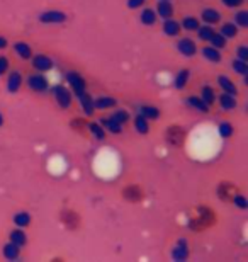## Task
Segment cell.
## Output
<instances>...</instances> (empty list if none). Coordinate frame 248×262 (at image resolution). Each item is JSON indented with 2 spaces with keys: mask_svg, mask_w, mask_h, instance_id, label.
I'll return each mask as SVG.
<instances>
[{
  "mask_svg": "<svg viewBox=\"0 0 248 262\" xmlns=\"http://www.w3.org/2000/svg\"><path fill=\"white\" fill-rule=\"evenodd\" d=\"M216 223V213L209 206H197V216L189 220V228L194 232H202Z\"/></svg>",
  "mask_w": 248,
  "mask_h": 262,
  "instance_id": "obj_1",
  "label": "cell"
},
{
  "mask_svg": "<svg viewBox=\"0 0 248 262\" xmlns=\"http://www.w3.org/2000/svg\"><path fill=\"white\" fill-rule=\"evenodd\" d=\"M186 138H187V133L181 124H170L165 131L167 143L170 146H173V148H181V146H184Z\"/></svg>",
  "mask_w": 248,
  "mask_h": 262,
  "instance_id": "obj_2",
  "label": "cell"
},
{
  "mask_svg": "<svg viewBox=\"0 0 248 262\" xmlns=\"http://www.w3.org/2000/svg\"><path fill=\"white\" fill-rule=\"evenodd\" d=\"M53 97H55L56 104L61 109H68L72 106V102H73L72 91L68 87H65V85H55V87H53Z\"/></svg>",
  "mask_w": 248,
  "mask_h": 262,
  "instance_id": "obj_3",
  "label": "cell"
},
{
  "mask_svg": "<svg viewBox=\"0 0 248 262\" xmlns=\"http://www.w3.org/2000/svg\"><path fill=\"white\" fill-rule=\"evenodd\" d=\"M66 82H68V85H70L72 92L75 94L77 97L82 96L83 92H87V82H85V78L80 75V73L68 72L66 73Z\"/></svg>",
  "mask_w": 248,
  "mask_h": 262,
  "instance_id": "obj_4",
  "label": "cell"
},
{
  "mask_svg": "<svg viewBox=\"0 0 248 262\" xmlns=\"http://www.w3.org/2000/svg\"><path fill=\"white\" fill-rule=\"evenodd\" d=\"M26 83H28V87L31 89L33 92H46L50 87V82L48 78L44 77V73H31V75L28 77V80H26Z\"/></svg>",
  "mask_w": 248,
  "mask_h": 262,
  "instance_id": "obj_5",
  "label": "cell"
},
{
  "mask_svg": "<svg viewBox=\"0 0 248 262\" xmlns=\"http://www.w3.org/2000/svg\"><path fill=\"white\" fill-rule=\"evenodd\" d=\"M60 222L66 230H72L73 232V230L80 227V214L73 211V209H63L60 213Z\"/></svg>",
  "mask_w": 248,
  "mask_h": 262,
  "instance_id": "obj_6",
  "label": "cell"
},
{
  "mask_svg": "<svg viewBox=\"0 0 248 262\" xmlns=\"http://www.w3.org/2000/svg\"><path fill=\"white\" fill-rule=\"evenodd\" d=\"M121 196L128 203H140V201H143L145 191H143V187L138 184H131V186H126L124 189L121 191Z\"/></svg>",
  "mask_w": 248,
  "mask_h": 262,
  "instance_id": "obj_7",
  "label": "cell"
},
{
  "mask_svg": "<svg viewBox=\"0 0 248 262\" xmlns=\"http://www.w3.org/2000/svg\"><path fill=\"white\" fill-rule=\"evenodd\" d=\"M238 192L240 189L235 184H231V182H221L218 189H216V194L224 203H231V199L235 198V194H238Z\"/></svg>",
  "mask_w": 248,
  "mask_h": 262,
  "instance_id": "obj_8",
  "label": "cell"
},
{
  "mask_svg": "<svg viewBox=\"0 0 248 262\" xmlns=\"http://www.w3.org/2000/svg\"><path fill=\"white\" fill-rule=\"evenodd\" d=\"M177 50L181 55L191 58V56H194L197 53V45H196V41L191 39V38H181L177 41Z\"/></svg>",
  "mask_w": 248,
  "mask_h": 262,
  "instance_id": "obj_9",
  "label": "cell"
},
{
  "mask_svg": "<svg viewBox=\"0 0 248 262\" xmlns=\"http://www.w3.org/2000/svg\"><path fill=\"white\" fill-rule=\"evenodd\" d=\"M66 20V14L61 10H48L39 15V23L43 24H61Z\"/></svg>",
  "mask_w": 248,
  "mask_h": 262,
  "instance_id": "obj_10",
  "label": "cell"
},
{
  "mask_svg": "<svg viewBox=\"0 0 248 262\" xmlns=\"http://www.w3.org/2000/svg\"><path fill=\"white\" fill-rule=\"evenodd\" d=\"M216 101H218L219 107L224 109V111H235L238 107V101H236V96L228 92H221L219 96H216Z\"/></svg>",
  "mask_w": 248,
  "mask_h": 262,
  "instance_id": "obj_11",
  "label": "cell"
},
{
  "mask_svg": "<svg viewBox=\"0 0 248 262\" xmlns=\"http://www.w3.org/2000/svg\"><path fill=\"white\" fill-rule=\"evenodd\" d=\"M31 61H33V67L34 70L38 72H50L53 68V60L50 58L48 55H33V58H31Z\"/></svg>",
  "mask_w": 248,
  "mask_h": 262,
  "instance_id": "obj_12",
  "label": "cell"
},
{
  "mask_svg": "<svg viewBox=\"0 0 248 262\" xmlns=\"http://www.w3.org/2000/svg\"><path fill=\"white\" fill-rule=\"evenodd\" d=\"M155 12H156L158 17L163 19V20L173 17V5H172V0H158Z\"/></svg>",
  "mask_w": 248,
  "mask_h": 262,
  "instance_id": "obj_13",
  "label": "cell"
},
{
  "mask_svg": "<svg viewBox=\"0 0 248 262\" xmlns=\"http://www.w3.org/2000/svg\"><path fill=\"white\" fill-rule=\"evenodd\" d=\"M181 29H182L181 23H178V20H175L173 17L163 20V26H162L163 34L170 36V38H177V36L181 34Z\"/></svg>",
  "mask_w": 248,
  "mask_h": 262,
  "instance_id": "obj_14",
  "label": "cell"
},
{
  "mask_svg": "<svg viewBox=\"0 0 248 262\" xmlns=\"http://www.w3.org/2000/svg\"><path fill=\"white\" fill-rule=\"evenodd\" d=\"M22 82H24V78H22V75H20V72H17V70L10 72L9 78H7V91L10 94L19 92L20 87H22Z\"/></svg>",
  "mask_w": 248,
  "mask_h": 262,
  "instance_id": "obj_15",
  "label": "cell"
},
{
  "mask_svg": "<svg viewBox=\"0 0 248 262\" xmlns=\"http://www.w3.org/2000/svg\"><path fill=\"white\" fill-rule=\"evenodd\" d=\"M14 53L19 56L20 60L28 61L33 58V50H31V45H28L26 41H17V43H14Z\"/></svg>",
  "mask_w": 248,
  "mask_h": 262,
  "instance_id": "obj_16",
  "label": "cell"
},
{
  "mask_svg": "<svg viewBox=\"0 0 248 262\" xmlns=\"http://www.w3.org/2000/svg\"><path fill=\"white\" fill-rule=\"evenodd\" d=\"M221 17H223V15H221L219 10H216L213 7L204 9L202 14H200V19H202V23L204 24H209V26H214V24L221 23Z\"/></svg>",
  "mask_w": 248,
  "mask_h": 262,
  "instance_id": "obj_17",
  "label": "cell"
},
{
  "mask_svg": "<svg viewBox=\"0 0 248 262\" xmlns=\"http://www.w3.org/2000/svg\"><path fill=\"white\" fill-rule=\"evenodd\" d=\"M200 53H202V56L208 61H211V63H221L223 61V55H221V50L214 48V46H204L202 50H200Z\"/></svg>",
  "mask_w": 248,
  "mask_h": 262,
  "instance_id": "obj_18",
  "label": "cell"
},
{
  "mask_svg": "<svg viewBox=\"0 0 248 262\" xmlns=\"http://www.w3.org/2000/svg\"><path fill=\"white\" fill-rule=\"evenodd\" d=\"M118 106V101L110 96H100L94 99V107L99 109V111H105V109H114Z\"/></svg>",
  "mask_w": 248,
  "mask_h": 262,
  "instance_id": "obj_19",
  "label": "cell"
},
{
  "mask_svg": "<svg viewBox=\"0 0 248 262\" xmlns=\"http://www.w3.org/2000/svg\"><path fill=\"white\" fill-rule=\"evenodd\" d=\"M218 85L223 92H228V94H233V96L238 97V87H236V83L231 80L230 77L226 75H219L218 77Z\"/></svg>",
  "mask_w": 248,
  "mask_h": 262,
  "instance_id": "obj_20",
  "label": "cell"
},
{
  "mask_svg": "<svg viewBox=\"0 0 248 262\" xmlns=\"http://www.w3.org/2000/svg\"><path fill=\"white\" fill-rule=\"evenodd\" d=\"M189 257V245L186 240H178L175 249L172 250V259L173 260H187Z\"/></svg>",
  "mask_w": 248,
  "mask_h": 262,
  "instance_id": "obj_21",
  "label": "cell"
},
{
  "mask_svg": "<svg viewBox=\"0 0 248 262\" xmlns=\"http://www.w3.org/2000/svg\"><path fill=\"white\" fill-rule=\"evenodd\" d=\"M2 255H4V257L7 259V260H17V259L20 257V247L9 240V242L2 247Z\"/></svg>",
  "mask_w": 248,
  "mask_h": 262,
  "instance_id": "obj_22",
  "label": "cell"
},
{
  "mask_svg": "<svg viewBox=\"0 0 248 262\" xmlns=\"http://www.w3.org/2000/svg\"><path fill=\"white\" fill-rule=\"evenodd\" d=\"M187 104L194 109V111H197L200 114H208L209 107H211V106H208V104L202 101V99H200V96H189L187 97Z\"/></svg>",
  "mask_w": 248,
  "mask_h": 262,
  "instance_id": "obj_23",
  "label": "cell"
},
{
  "mask_svg": "<svg viewBox=\"0 0 248 262\" xmlns=\"http://www.w3.org/2000/svg\"><path fill=\"white\" fill-rule=\"evenodd\" d=\"M100 124H102V128L107 131V133H112V135H121L123 133V124H119L118 121H114L112 118H102L100 119Z\"/></svg>",
  "mask_w": 248,
  "mask_h": 262,
  "instance_id": "obj_24",
  "label": "cell"
},
{
  "mask_svg": "<svg viewBox=\"0 0 248 262\" xmlns=\"http://www.w3.org/2000/svg\"><path fill=\"white\" fill-rule=\"evenodd\" d=\"M138 114H141V116L146 118L148 121H156V119L160 118V109L155 106H150V104H143V106H140Z\"/></svg>",
  "mask_w": 248,
  "mask_h": 262,
  "instance_id": "obj_25",
  "label": "cell"
},
{
  "mask_svg": "<svg viewBox=\"0 0 248 262\" xmlns=\"http://www.w3.org/2000/svg\"><path fill=\"white\" fill-rule=\"evenodd\" d=\"M9 240L10 242H14L15 245H19V247H24V245L28 244V235H26L24 228L17 227L9 233Z\"/></svg>",
  "mask_w": 248,
  "mask_h": 262,
  "instance_id": "obj_26",
  "label": "cell"
},
{
  "mask_svg": "<svg viewBox=\"0 0 248 262\" xmlns=\"http://www.w3.org/2000/svg\"><path fill=\"white\" fill-rule=\"evenodd\" d=\"M189 78H191V70H189V68H182V70L175 75L173 85H175V89H178V91H184L189 83Z\"/></svg>",
  "mask_w": 248,
  "mask_h": 262,
  "instance_id": "obj_27",
  "label": "cell"
},
{
  "mask_svg": "<svg viewBox=\"0 0 248 262\" xmlns=\"http://www.w3.org/2000/svg\"><path fill=\"white\" fill-rule=\"evenodd\" d=\"M140 20L143 26H155L158 20V15L151 7H145L140 14Z\"/></svg>",
  "mask_w": 248,
  "mask_h": 262,
  "instance_id": "obj_28",
  "label": "cell"
},
{
  "mask_svg": "<svg viewBox=\"0 0 248 262\" xmlns=\"http://www.w3.org/2000/svg\"><path fill=\"white\" fill-rule=\"evenodd\" d=\"M219 33L224 36L226 39H233L238 36L240 33V28L236 26L233 20H230V23H224V24H221V29H219Z\"/></svg>",
  "mask_w": 248,
  "mask_h": 262,
  "instance_id": "obj_29",
  "label": "cell"
},
{
  "mask_svg": "<svg viewBox=\"0 0 248 262\" xmlns=\"http://www.w3.org/2000/svg\"><path fill=\"white\" fill-rule=\"evenodd\" d=\"M78 99H80V106L83 109V113H85L87 116H92V114L96 113V107H94V97L91 94L83 92L82 96H78Z\"/></svg>",
  "mask_w": 248,
  "mask_h": 262,
  "instance_id": "obj_30",
  "label": "cell"
},
{
  "mask_svg": "<svg viewBox=\"0 0 248 262\" xmlns=\"http://www.w3.org/2000/svg\"><path fill=\"white\" fill-rule=\"evenodd\" d=\"M88 133H91L94 138L99 140V141H104L105 136H107V131L102 128V124L96 123V121H91L88 123Z\"/></svg>",
  "mask_w": 248,
  "mask_h": 262,
  "instance_id": "obj_31",
  "label": "cell"
},
{
  "mask_svg": "<svg viewBox=\"0 0 248 262\" xmlns=\"http://www.w3.org/2000/svg\"><path fill=\"white\" fill-rule=\"evenodd\" d=\"M181 26H182L184 31H187V33H196L200 23H199L197 17H194V15H186V17L182 19Z\"/></svg>",
  "mask_w": 248,
  "mask_h": 262,
  "instance_id": "obj_32",
  "label": "cell"
},
{
  "mask_svg": "<svg viewBox=\"0 0 248 262\" xmlns=\"http://www.w3.org/2000/svg\"><path fill=\"white\" fill-rule=\"evenodd\" d=\"M14 223H15V227H19V228H26V227H29L31 222H33V216L28 213V211H19V213H15L14 214Z\"/></svg>",
  "mask_w": 248,
  "mask_h": 262,
  "instance_id": "obj_33",
  "label": "cell"
},
{
  "mask_svg": "<svg viewBox=\"0 0 248 262\" xmlns=\"http://www.w3.org/2000/svg\"><path fill=\"white\" fill-rule=\"evenodd\" d=\"M72 129H75L80 135H88V121L85 118H73L70 121Z\"/></svg>",
  "mask_w": 248,
  "mask_h": 262,
  "instance_id": "obj_34",
  "label": "cell"
},
{
  "mask_svg": "<svg viewBox=\"0 0 248 262\" xmlns=\"http://www.w3.org/2000/svg\"><path fill=\"white\" fill-rule=\"evenodd\" d=\"M133 124H134V129L138 131L140 135H148L150 133V121L141 116V114H138V116L134 118Z\"/></svg>",
  "mask_w": 248,
  "mask_h": 262,
  "instance_id": "obj_35",
  "label": "cell"
},
{
  "mask_svg": "<svg viewBox=\"0 0 248 262\" xmlns=\"http://www.w3.org/2000/svg\"><path fill=\"white\" fill-rule=\"evenodd\" d=\"M200 99L208 104V106H213V104L216 102V92L213 87L209 85H204L202 89H200Z\"/></svg>",
  "mask_w": 248,
  "mask_h": 262,
  "instance_id": "obj_36",
  "label": "cell"
},
{
  "mask_svg": "<svg viewBox=\"0 0 248 262\" xmlns=\"http://www.w3.org/2000/svg\"><path fill=\"white\" fill-rule=\"evenodd\" d=\"M196 33H197V36H199V39H200V41H204V43H209L211 36L214 34V29H213V26L202 24V26H199Z\"/></svg>",
  "mask_w": 248,
  "mask_h": 262,
  "instance_id": "obj_37",
  "label": "cell"
},
{
  "mask_svg": "<svg viewBox=\"0 0 248 262\" xmlns=\"http://www.w3.org/2000/svg\"><path fill=\"white\" fill-rule=\"evenodd\" d=\"M219 135H221V138H224V140H230L231 136L235 135V126L231 124L230 121H221L219 123Z\"/></svg>",
  "mask_w": 248,
  "mask_h": 262,
  "instance_id": "obj_38",
  "label": "cell"
},
{
  "mask_svg": "<svg viewBox=\"0 0 248 262\" xmlns=\"http://www.w3.org/2000/svg\"><path fill=\"white\" fill-rule=\"evenodd\" d=\"M209 45L214 46V48H218V50H224L226 45H228V39H226L221 33H216L214 31V34L211 36V39H209Z\"/></svg>",
  "mask_w": 248,
  "mask_h": 262,
  "instance_id": "obj_39",
  "label": "cell"
},
{
  "mask_svg": "<svg viewBox=\"0 0 248 262\" xmlns=\"http://www.w3.org/2000/svg\"><path fill=\"white\" fill-rule=\"evenodd\" d=\"M110 118L114 119V121H118L119 124H128V121L131 119V116H129V113L128 111H124V109H116V111L110 114Z\"/></svg>",
  "mask_w": 248,
  "mask_h": 262,
  "instance_id": "obj_40",
  "label": "cell"
},
{
  "mask_svg": "<svg viewBox=\"0 0 248 262\" xmlns=\"http://www.w3.org/2000/svg\"><path fill=\"white\" fill-rule=\"evenodd\" d=\"M233 23L238 26V28H241V29H246L248 28V12L246 10H238L235 15H233Z\"/></svg>",
  "mask_w": 248,
  "mask_h": 262,
  "instance_id": "obj_41",
  "label": "cell"
},
{
  "mask_svg": "<svg viewBox=\"0 0 248 262\" xmlns=\"http://www.w3.org/2000/svg\"><path fill=\"white\" fill-rule=\"evenodd\" d=\"M231 67H233V70L236 73H240V75L246 77V73H248V63H246V61L240 60V58H235L233 63H231Z\"/></svg>",
  "mask_w": 248,
  "mask_h": 262,
  "instance_id": "obj_42",
  "label": "cell"
},
{
  "mask_svg": "<svg viewBox=\"0 0 248 262\" xmlns=\"http://www.w3.org/2000/svg\"><path fill=\"white\" fill-rule=\"evenodd\" d=\"M231 203L235 204V208H238V209H246L248 208V201H246V198L241 194V192H238V194H235V198L231 199Z\"/></svg>",
  "mask_w": 248,
  "mask_h": 262,
  "instance_id": "obj_43",
  "label": "cell"
},
{
  "mask_svg": "<svg viewBox=\"0 0 248 262\" xmlns=\"http://www.w3.org/2000/svg\"><path fill=\"white\" fill-rule=\"evenodd\" d=\"M10 68V61L7 56L0 55V75H4V73H7Z\"/></svg>",
  "mask_w": 248,
  "mask_h": 262,
  "instance_id": "obj_44",
  "label": "cell"
},
{
  "mask_svg": "<svg viewBox=\"0 0 248 262\" xmlns=\"http://www.w3.org/2000/svg\"><path fill=\"white\" fill-rule=\"evenodd\" d=\"M221 2H223L224 7H228V9H238L243 5L245 0H221Z\"/></svg>",
  "mask_w": 248,
  "mask_h": 262,
  "instance_id": "obj_45",
  "label": "cell"
},
{
  "mask_svg": "<svg viewBox=\"0 0 248 262\" xmlns=\"http://www.w3.org/2000/svg\"><path fill=\"white\" fill-rule=\"evenodd\" d=\"M236 58L243 60V61H248V48L245 45H240L238 50H236Z\"/></svg>",
  "mask_w": 248,
  "mask_h": 262,
  "instance_id": "obj_46",
  "label": "cell"
},
{
  "mask_svg": "<svg viewBox=\"0 0 248 262\" xmlns=\"http://www.w3.org/2000/svg\"><path fill=\"white\" fill-rule=\"evenodd\" d=\"M146 4V0H128V7L129 9H140V7H143V5Z\"/></svg>",
  "mask_w": 248,
  "mask_h": 262,
  "instance_id": "obj_47",
  "label": "cell"
},
{
  "mask_svg": "<svg viewBox=\"0 0 248 262\" xmlns=\"http://www.w3.org/2000/svg\"><path fill=\"white\" fill-rule=\"evenodd\" d=\"M9 46V41H7V38H4V36H0V51L2 50H5Z\"/></svg>",
  "mask_w": 248,
  "mask_h": 262,
  "instance_id": "obj_48",
  "label": "cell"
},
{
  "mask_svg": "<svg viewBox=\"0 0 248 262\" xmlns=\"http://www.w3.org/2000/svg\"><path fill=\"white\" fill-rule=\"evenodd\" d=\"M4 123H5V119H4V116H2V113H0V128L4 126Z\"/></svg>",
  "mask_w": 248,
  "mask_h": 262,
  "instance_id": "obj_49",
  "label": "cell"
}]
</instances>
